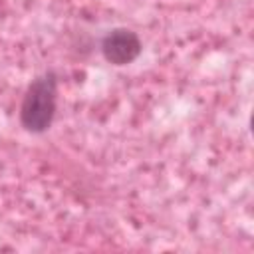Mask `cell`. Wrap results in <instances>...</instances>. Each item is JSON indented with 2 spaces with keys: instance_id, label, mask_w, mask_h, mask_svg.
Masks as SVG:
<instances>
[{
  "instance_id": "cell-1",
  "label": "cell",
  "mask_w": 254,
  "mask_h": 254,
  "mask_svg": "<svg viewBox=\"0 0 254 254\" xmlns=\"http://www.w3.org/2000/svg\"><path fill=\"white\" fill-rule=\"evenodd\" d=\"M58 99V77L56 73L44 71L26 89L20 103V123L28 133H46L56 115Z\"/></svg>"
},
{
  "instance_id": "cell-2",
  "label": "cell",
  "mask_w": 254,
  "mask_h": 254,
  "mask_svg": "<svg viewBox=\"0 0 254 254\" xmlns=\"http://www.w3.org/2000/svg\"><path fill=\"white\" fill-rule=\"evenodd\" d=\"M143 44L129 28H113L101 40V54L111 65H127L139 58Z\"/></svg>"
}]
</instances>
